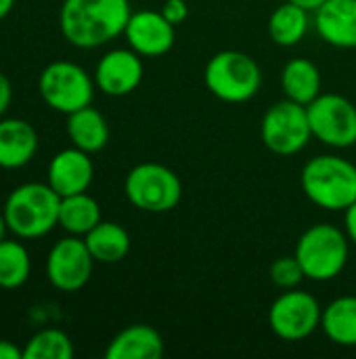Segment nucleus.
<instances>
[{
    "label": "nucleus",
    "mask_w": 356,
    "mask_h": 359,
    "mask_svg": "<svg viewBox=\"0 0 356 359\" xmlns=\"http://www.w3.org/2000/svg\"><path fill=\"white\" fill-rule=\"evenodd\" d=\"M143 59L132 48H113L105 53L94 69V84L109 97H126L143 82Z\"/></svg>",
    "instance_id": "obj_12"
},
{
    "label": "nucleus",
    "mask_w": 356,
    "mask_h": 359,
    "mask_svg": "<svg viewBox=\"0 0 356 359\" xmlns=\"http://www.w3.org/2000/svg\"><path fill=\"white\" fill-rule=\"evenodd\" d=\"M348 244L346 231L329 223H317L300 236L294 255L308 280L329 282L344 271L350 255Z\"/></svg>",
    "instance_id": "obj_4"
},
{
    "label": "nucleus",
    "mask_w": 356,
    "mask_h": 359,
    "mask_svg": "<svg viewBox=\"0 0 356 359\" xmlns=\"http://www.w3.org/2000/svg\"><path fill=\"white\" fill-rule=\"evenodd\" d=\"M13 6H15V0H0V21L13 11Z\"/></svg>",
    "instance_id": "obj_32"
},
{
    "label": "nucleus",
    "mask_w": 356,
    "mask_h": 359,
    "mask_svg": "<svg viewBox=\"0 0 356 359\" xmlns=\"http://www.w3.org/2000/svg\"><path fill=\"white\" fill-rule=\"evenodd\" d=\"M204 82L216 99L225 103H245L260 90L262 72L250 55L241 50H220L206 63Z\"/></svg>",
    "instance_id": "obj_5"
},
{
    "label": "nucleus",
    "mask_w": 356,
    "mask_h": 359,
    "mask_svg": "<svg viewBox=\"0 0 356 359\" xmlns=\"http://www.w3.org/2000/svg\"><path fill=\"white\" fill-rule=\"evenodd\" d=\"M304 196L325 210H346L356 202V166L340 156L311 158L302 168Z\"/></svg>",
    "instance_id": "obj_3"
},
{
    "label": "nucleus",
    "mask_w": 356,
    "mask_h": 359,
    "mask_svg": "<svg viewBox=\"0 0 356 359\" xmlns=\"http://www.w3.org/2000/svg\"><path fill=\"white\" fill-rule=\"evenodd\" d=\"M61 196L46 183H25L10 191L2 215L10 233L21 240H36L59 225Z\"/></svg>",
    "instance_id": "obj_2"
},
{
    "label": "nucleus",
    "mask_w": 356,
    "mask_h": 359,
    "mask_svg": "<svg viewBox=\"0 0 356 359\" xmlns=\"http://www.w3.org/2000/svg\"><path fill=\"white\" fill-rule=\"evenodd\" d=\"M101 206L86 191L61 198L59 225L71 236H86L101 223Z\"/></svg>",
    "instance_id": "obj_23"
},
{
    "label": "nucleus",
    "mask_w": 356,
    "mask_h": 359,
    "mask_svg": "<svg viewBox=\"0 0 356 359\" xmlns=\"http://www.w3.org/2000/svg\"><path fill=\"white\" fill-rule=\"evenodd\" d=\"M0 359H23V351L8 341H0Z\"/></svg>",
    "instance_id": "obj_30"
},
{
    "label": "nucleus",
    "mask_w": 356,
    "mask_h": 359,
    "mask_svg": "<svg viewBox=\"0 0 356 359\" xmlns=\"http://www.w3.org/2000/svg\"><path fill=\"white\" fill-rule=\"evenodd\" d=\"M162 15L172 25H180L189 17V6H187L185 0H166L164 6H162Z\"/></svg>",
    "instance_id": "obj_27"
},
{
    "label": "nucleus",
    "mask_w": 356,
    "mask_h": 359,
    "mask_svg": "<svg viewBox=\"0 0 356 359\" xmlns=\"http://www.w3.org/2000/svg\"><path fill=\"white\" fill-rule=\"evenodd\" d=\"M67 135L73 147L86 154H97L109 141V124L99 109L88 105L67 116Z\"/></svg>",
    "instance_id": "obj_18"
},
{
    "label": "nucleus",
    "mask_w": 356,
    "mask_h": 359,
    "mask_svg": "<svg viewBox=\"0 0 356 359\" xmlns=\"http://www.w3.org/2000/svg\"><path fill=\"white\" fill-rule=\"evenodd\" d=\"M31 271V259L21 242L2 240L0 242V288L15 290L21 288Z\"/></svg>",
    "instance_id": "obj_24"
},
{
    "label": "nucleus",
    "mask_w": 356,
    "mask_h": 359,
    "mask_svg": "<svg viewBox=\"0 0 356 359\" xmlns=\"http://www.w3.org/2000/svg\"><path fill=\"white\" fill-rule=\"evenodd\" d=\"M281 88L285 99L308 105L321 95V72L311 59L296 57L287 61L281 72Z\"/></svg>",
    "instance_id": "obj_19"
},
{
    "label": "nucleus",
    "mask_w": 356,
    "mask_h": 359,
    "mask_svg": "<svg viewBox=\"0 0 356 359\" xmlns=\"http://www.w3.org/2000/svg\"><path fill=\"white\" fill-rule=\"evenodd\" d=\"M162 355L164 339L147 324H132L124 328L105 349L107 359H159Z\"/></svg>",
    "instance_id": "obj_17"
},
{
    "label": "nucleus",
    "mask_w": 356,
    "mask_h": 359,
    "mask_svg": "<svg viewBox=\"0 0 356 359\" xmlns=\"http://www.w3.org/2000/svg\"><path fill=\"white\" fill-rule=\"evenodd\" d=\"M176 25H172L162 11H136L130 15L124 36L128 46L136 50L141 57H162L166 55L176 40Z\"/></svg>",
    "instance_id": "obj_13"
},
{
    "label": "nucleus",
    "mask_w": 356,
    "mask_h": 359,
    "mask_svg": "<svg viewBox=\"0 0 356 359\" xmlns=\"http://www.w3.org/2000/svg\"><path fill=\"white\" fill-rule=\"evenodd\" d=\"M84 242H86L92 259L97 263H105V265L120 263L130 252L128 231L113 221H101L97 227H92L84 236Z\"/></svg>",
    "instance_id": "obj_20"
},
{
    "label": "nucleus",
    "mask_w": 356,
    "mask_h": 359,
    "mask_svg": "<svg viewBox=\"0 0 356 359\" xmlns=\"http://www.w3.org/2000/svg\"><path fill=\"white\" fill-rule=\"evenodd\" d=\"M260 137L264 147L277 156H294L302 151L313 137L306 105L292 99L275 103L262 118Z\"/></svg>",
    "instance_id": "obj_8"
},
{
    "label": "nucleus",
    "mask_w": 356,
    "mask_h": 359,
    "mask_svg": "<svg viewBox=\"0 0 356 359\" xmlns=\"http://www.w3.org/2000/svg\"><path fill=\"white\" fill-rule=\"evenodd\" d=\"M306 8L294 4V2H283L281 6H277L271 17H269V34L271 40L279 46H296L298 42H302V38L308 32L311 19H308Z\"/></svg>",
    "instance_id": "obj_22"
},
{
    "label": "nucleus",
    "mask_w": 356,
    "mask_h": 359,
    "mask_svg": "<svg viewBox=\"0 0 356 359\" xmlns=\"http://www.w3.org/2000/svg\"><path fill=\"white\" fill-rule=\"evenodd\" d=\"M10 99H13V86H10V80L0 72V116L6 111V107L10 105Z\"/></svg>",
    "instance_id": "obj_28"
},
{
    "label": "nucleus",
    "mask_w": 356,
    "mask_h": 359,
    "mask_svg": "<svg viewBox=\"0 0 356 359\" xmlns=\"http://www.w3.org/2000/svg\"><path fill=\"white\" fill-rule=\"evenodd\" d=\"M344 227H346L348 240L356 246V202L344 210Z\"/></svg>",
    "instance_id": "obj_29"
},
{
    "label": "nucleus",
    "mask_w": 356,
    "mask_h": 359,
    "mask_svg": "<svg viewBox=\"0 0 356 359\" xmlns=\"http://www.w3.org/2000/svg\"><path fill=\"white\" fill-rule=\"evenodd\" d=\"M36 151L38 135L29 122L21 118L0 120V168H21L34 160Z\"/></svg>",
    "instance_id": "obj_16"
},
{
    "label": "nucleus",
    "mask_w": 356,
    "mask_h": 359,
    "mask_svg": "<svg viewBox=\"0 0 356 359\" xmlns=\"http://www.w3.org/2000/svg\"><path fill=\"white\" fill-rule=\"evenodd\" d=\"M325 337L342 347H356V297H340L332 301L321 316Z\"/></svg>",
    "instance_id": "obj_21"
},
{
    "label": "nucleus",
    "mask_w": 356,
    "mask_h": 359,
    "mask_svg": "<svg viewBox=\"0 0 356 359\" xmlns=\"http://www.w3.org/2000/svg\"><path fill=\"white\" fill-rule=\"evenodd\" d=\"M38 90L50 109L69 116L92 103L94 80L78 63L55 61L42 69L38 78Z\"/></svg>",
    "instance_id": "obj_7"
},
{
    "label": "nucleus",
    "mask_w": 356,
    "mask_h": 359,
    "mask_svg": "<svg viewBox=\"0 0 356 359\" xmlns=\"http://www.w3.org/2000/svg\"><path fill=\"white\" fill-rule=\"evenodd\" d=\"M128 202L151 215H164L178 206L183 198V183L178 175L157 162L136 164L124 181Z\"/></svg>",
    "instance_id": "obj_6"
},
{
    "label": "nucleus",
    "mask_w": 356,
    "mask_h": 359,
    "mask_svg": "<svg viewBox=\"0 0 356 359\" xmlns=\"http://www.w3.org/2000/svg\"><path fill=\"white\" fill-rule=\"evenodd\" d=\"M290 2H294V4H298V6H302V8L315 13V11H317L323 2H327V0H290Z\"/></svg>",
    "instance_id": "obj_31"
},
{
    "label": "nucleus",
    "mask_w": 356,
    "mask_h": 359,
    "mask_svg": "<svg viewBox=\"0 0 356 359\" xmlns=\"http://www.w3.org/2000/svg\"><path fill=\"white\" fill-rule=\"evenodd\" d=\"M6 229H8V227H6V221H4V215L0 212V242L4 240V233H6Z\"/></svg>",
    "instance_id": "obj_33"
},
{
    "label": "nucleus",
    "mask_w": 356,
    "mask_h": 359,
    "mask_svg": "<svg viewBox=\"0 0 356 359\" xmlns=\"http://www.w3.org/2000/svg\"><path fill=\"white\" fill-rule=\"evenodd\" d=\"M73 358V345L71 339L57 330L48 328L38 332L29 339V343L23 349V359H71Z\"/></svg>",
    "instance_id": "obj_25"
},
{
    "label": "nucleus",
    "mask_w": 356,
    "mask_h": 359,
    "mask_svg": "<svg viewBox=\"0 0 356 359\" xmlns=\"http://www.w3.org/2000/svg\"><path fill=\"white\" fill-rule=\"evenodd\" d=\"M273 284L281 290H292V288H298V284L306 278L304 276V269L300 265V261L294 257H279L273 265H271V271H269Z\"/></svg>",
    "instance_id": "obj_26"
},
{
    "label": "nucleus",
    "mask_w": 356,
    "mask_h": 359,
    "mask_svg": "<svg viewBox=\"0 0 356 359\" xmlns=\"http://www.w3.org/2000/svg\"><path fill=\"white\" fill-rule=\"evenodd\" d=\"M92 259L88 246L80 236L59 240L46 259V276L48 282L61 292H78L84 288L92 276Z\"/></svg>",
    "instance_id": "obj_11"
},
{
    "label": "nucleus",
    "mask_w": 356,
    "mask_h": 359,
    "mask_svg": "<svg viewBox=\"0 0 356 359\" xmlns=\"http://www.w3.org/2000/svg\"><path fill=\"white\" fill-rule=\"evenodd\" d=\"M319 36L336 48H356V0H327L315 11Z\"/></svg>",
    "instance_id": "obj_15"
},
{
    "label": "nucleus",
    "mask_w": 356,
    "mask_h": 359,
    "mask_svg": "<svg viewBox=\"0 0 356 359\" xmlns=\"http://www.w3.org/2000/svg\"><path fill=\"white\" fill-rule=\"evenodd\" d=\"M130 15L128 0H65L59 27L69 44L99 48L124 34Z\"/></svg>",
    "instance_id": "obj_1"
},
{
    "label": "nucleus",
    "mask_w": 356,
    "mask_h": 359,
    "mask_svg": "<svg viewBox=\"0 0 356 359\" xmlns=\"http://www.w3.org/2000/svg\"><path fill=\"white\" fill-rule=\"evenodd\" d=\"M321 305L311 292L292 288L271 305L269 324L281 341L296 343L308 339L321 326Z\"/></svg>",
    "instance_id": "obj_10"
},
{
    "label": "nucleus",
    "mask_w": 356,
    "mask_h": 359,
    "mask_svg": "<svg viewBox=\"0 0 356 359\" xmlns=\"http://www.w3.org/2000/svg\"><path fill=\"white\" fill-rule=\"evenodd\" d=\"M92 179H94V164L90 160V154L78 147L59 151L48 164V185L61 198L86 191Z\"/></svg>",
    "instance_id": "obj_14"
},
{
    "label": "nucleus",
    "mask_w": 356,
    "mask_h": 359,
    "mask_svg": "<svg viewBox=\"0 0 356 359\" xmlns=\"http://www.w3.org/2000/svg\"><path fill=\"white\" fill-rule=\"evenodd\" d=\"M313 137L334 149L356 145V107L342 95L321 93L306 105Z\"/></svg>",
    "instance_id": "obj_9"
}]
</instances>
